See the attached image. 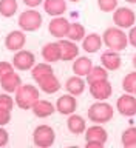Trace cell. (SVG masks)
Wrapping results in <instances>:
<instances>
[{
  "label": "cell",
  "mask_w": 136,
  "mask_h": 148,
  "mask_svg": "<svg viewBox=\"0 0 136 148\" xmlns=\"http://www.w3.org/2000/svg\"><path fill=\"white\" fill-rule=\"evenodd\" d=\"M97 5H99L101 11L111 12L118 8V0H97Z\"/></svg>",
  "instance_id": "obj_31"
},
{
  "label": "cell",
  "mask_w": 136,
  "mask_h": 148,
  "mask_svg": "<svg viewBox=\"0 0 136 148\" xmlns=\"http://www.w3.org/2000/svg\"><path fill=\"white\" fill-rule=\"evenodd\" d=\"M122 88L125 92H128V94H133L135 90H136V71L127 74V76L124 77L122 80Z\"/></svg>",
  "instance_id": "obj_30"
},
{
  "label": "cell",
  "mask_w": 136,
  "mask_h": 148,
  "mask_svg": "<svg viewBox=\"0 0 136 148\" xmlns=\"http://www.w3.org/2000/svg\"><path fill=\"white\" fill-rule=\"evenodd\" d=\"M85 77H87L88 83H93V82H99V80H107L108 79V73H107V69L104 66H93Z\"/></svg>",
  "instance_id": "obj_26"
},
{
  "label": "cell",
  "mask_w": 136,
  "mask_h": 148,
  "mask_svg": "<svg viewBox=\"0 0 136 148\" xmlns=\"http://www.w3.org/2000/svg\"><path fill=\"white\" fill-rule=\"evenodd\" d=\"M17 12V0H0V14L3 17H12Z\"/></svg>",
  "instance_id": "obj_28"
},
{
  "label": "cell",
  "mask_w": 136,
  "mask_h": 148,
  "mask_svg": "<svg viewBox=\"0 0 136 148\" xmlns=\"http://www.w3.org/2000/svg\"><path fill=\"white\" fill-rule=\"evenodd\" d=\"M122 145L125 148H136V127H130L122 133Z\"/></svg>",
  "instance_id": "obj_29"
},
{
  "label": "cell",
  "mask_w": 136,
  "mask_h": 148,
  "mask_svg": "<svg viewBox=\"0 0 136 148\" xmlns=\"http://www.w3.org/2000/svg\"><path fill=\"white\" fill-rule=\"evenodd\" d=\"M101 46H102V37L99 34H96V32H91V34L84 37L82 48H84V51H87V53L95 54L101 49Z\"/></svg>",
  "instance_id": "obj_18"
},
{
  "label": "cell",
  "mask_w": 136,
  "mask_h": 148,
  "mask_svg": "<svg viewBox=\"0 0 136 148\" xmlns=\"http://www.w3.org/2000/svg\"><path fill=\"white\" fill-rule=\"evenodd\" d=\"M60 45V53H62V57L60 60H65V62H70V60H74L76 57H79V48L77 45L74 43L73 40H59Z\"/></svg>",
  "instance_id": "obj_14"
},
{
  "label": "cell",
  "mask_w": 136,
  "mask_h": 148,
  "mask_svg": "<svg viewBox=\"0 0 136 148\" xmlns=\"http://www.w3.org/2000/svg\"><path fill=\"white\" fill-rule=\"evenodd\" d=\"M87 114L93 123H105L113 119V106L107 103V102L99 100L88 108Z\"/></svg>",
  "instance_id": "obj_3"
},
{
  "label": "cell",
  "mask_w": 136,
  "mask_h": 148,
  "mask_svg": "<svg viewBox=\"0 0 136 148\" xmlns=\"http://www.w3.org/2000/svg\"><path fill=\"white\" fill-rule=\"evenodd\" d=\"M65 90H67V92H70V94H73V96L82 94V92L85 91V80L79 76L70 77V79H67V82H65Z\"/></svg>",
  "instance_id": "obj_19"
},
{
  "label": "cell",
  "mask_w": 136,
  "mask_h": 148,
  "mask_svg": "<svg viewBox=\"0 0 136 148\" xmlns=\"http://www.w3.org/2000/svg\"><path fill=\"white\" fill-rule=\"evenodd\" d=\"M31 110H32V113H34L37 117L45 119V117H50V116L54 113L56 108H54V105L51 103L50 100H42V99H39Z\"/></svg>",
  "instance_id": "obj_20"
},
{
  "label": "cell",
  "mask_w": 136,
  "mask_h": 148,
  "mask_svg": "<svg viewBox=\"0 0 136 148\" xmlns=\"http://www.w3.org/2000/svg\"><path fill=\"white\" fill-rule=\"evenodd\" d=\"M0 85H2V88L6 92H16L19 90V86L22 85V79L19 74L16 73H8L6 76H3L2 79H0Z\"/></svg>",
  "instance_id": "obj_16"
},
{
  "label": "cell",
  "mask_w": 136,
  "mask_h": 148,
  "mask_svg": "<svg viewBox=\"0 0 136 148\" xmlns=\"http://www.w3.org/2000/svg\"><path fill=\"white\" fill-rule=\"evenodd\" d=\"M37 100H39V90L32 85H20L14 97L16 105L22 110H31Z\"/></svg>",
  "instance_id": "obj_2"
},
{
  "label": "cell",
  "mask_w": 136,
  "mask_h": 148,
  "mask_svg": "<svg viewBox=\"0 0 136 148\" xmlns=\"http://www.w3.org/2000/svg\"><path fill=\"white\" fill-rule=\"evenodd\" d=\"M70 23L65 17L59 16V17H53V20L50 22L48 25V29H50V34L57 37V39H62V37H67L68 34V29H70Z\"/></svg>",
  "instance_id": "obj_9"
},
{
  "label": "cell",
  "mask_w": 136,
  "mask_h": 148,
  "mask_svg": "<svg viewBox=\"0 0 136 148\" xmlns=\"http://www.w3.org/2000/svg\"><path fill=\"white\" fill-rule=\"evenodd\" d=\"M136 16L130 8H116L113 12V22L118 28H132L135 25Z\"/></svg>",
  "instance_id": "obj_7"
},
{
  "label": "cell",
  "mask_w": 136,
  "mask_h": 148,
  "mask_svg": "<svg viewBox=\"0 0 136 148\" xmlns=\"http://www.w3.org/2000/svg\"><path fill=\"white\" fill-rule=\"evenodd\" d=\"M76 106H77V102H76V99H74V96L67 92V94L60 96L57 99L56 110L64 116H70V114H73L74 111H76Z\"/></svg>",
  "instance_id": "obj_11"
},
{
  "label": "cell",
  "mask_w": 136,
  "mask_h": 148,
  "mask_svg": "<svg viewBox=\"0 0 136 148\" xmlns=\"http://www.w3.org/2000/svg\"><path fill=\"white\" fill-rule=\"evenodd\" d=\"M67 127H68V131L73 133V134H81L87 130V125H85V120L84 117L77 114H70V117L67 120Z\"/></svg>",
  "instance_id": "obj_22"
},
{
  "label": "cell",
  "mask_w": 136,
  "mask_h": 148,
  "mask_svg": "<svg viewBox=\"0 0 136 148\" xmlns=\"http://www.w3.org/2000/svg\"><path fill=\"white\" fill-rule=\"evenodd\" d=\"M70 2H73V3H76V2H79V0H70Z\"/></svg>",
  "instance_id": "obj_41"
},
{
  "label": "cell",
  "mask_w": 136,
  "mask_h": 148,
  "mask_svg": "<svg viewBox=\"0 0 136 148\" xmlns=\"http://www.w3.org/2000/svg\"><path fill=\"white\" fill-rule=\"evenodd\" d=\"M23 3L30 8H36V6H39L40 3H43V0H23Z\"/></svg>",
  "instance_id": "obj_37"
},
{
  "label": "cell",
  "mask_w": 136,
  "mask_h": 148,
  "mask_svg": "<svg viewBox=\"0 0 136 148\" xmlns=\"http://www.w3.org/2000/svg\"><path fill=\"white\" fill-rule=\"evenodd\" d=\"M133 66L136 68V54H135V57H133Z\"/></svg>",
  "instance_id": "obj_39"
},
{
  "label": "cell",
  "mask_w": 136,
  "mask_h": 148,
  "mask_svg": "<svg viewBox=\"0 0 136 148\" xmlns=\"http://www.w3.org/2000/svg\"><path fill=\"white\" fill-rule=\"evenodd\" d=\"M9 140V134L3 127H0V147H5Z\"/></svg>",
  "instance_id": "obj_35"
},
{
  "label": "cell",
  "mask_w": 136,
  "mask_h": 148,
  "mask_svg": "<svg viewBox=\"0 0 136 148\" xmlns=\"http://www.w3.org/2000/svg\"><path fill=\"white\" fill-rule=\"evenodd\" d=\"M93 68V63L88 57H76L74 59V63H73V71L76 76L82 77V76H87L90 73V69Z\"/></svg>",
  "instance_id": "obj_24"
},
{
  "label": "cell",
  "mask_w": 136,
  "mask_h": 148,
  "mask_svg": "<svg viewBox=\"0 0 136 148\" xmlns=\"http://www.w3.org/2000/svg\"><path fill=\"white\" fill-rule=\"evenodd\" d=\"M127 37H128L130 45L136 48V26H132V29H130V34H128Z\"/></svg>",
  "instance_id": "obj_36"
},
{
  "label": "cell",
  "mask_w": 136,
  "mask_h": 148,
  "mask_svg": "<svg viewBox=\"0 0 136 148\" xmlns=\"http://www.w3.org/2000/svg\"><path fill=\"white\" fill-rule=\"evenodd\" d=\"M125 2H128V3H136V0H125Z\"/></svg>",
  "instance_id": "obj_40"
},
{
  "label": "cell",
  "mask_w": 136,
  "mask_h": 148,
  "mask_svg": "<svg viewBox=\"0 0 136 148\" xmlns=\"http://www.w3.org/2000/svg\"><path fill=\"white\" fill-rule=\"evenodd\" d=\"M42 57H43L45 62L53 63L57 62L62 57V53H60V45L59 42H51V43H46L42 49Z\"/></svg>",
  "instance_id": "obj_15"
},
{
  "label": "cell",
  "mask_w": 136,
  "mask_h": 148,
  "mask_svg": "<svg viewBox=\"0 0 136 148\" xmlns=\"http://www.w3.org/2000/svg\"><path fill=\"white\" fill-rule=\"evenodd\" d=\"M101 63L107 71H116V69L121 68V63H122V59L118 54V51H105L104 54L101 56Z\"/></svg>",
  "instance_id": "obj_13"
},
{
  "label": "cell",
  "mask_w": 136,
  "mask_h": 148,
  "mask_svg": "<svg viewBox=\"0 0 136 148\" xmlns=\"http://www.w3.org/2000/svg\"><path fill=\"white\" fill-rule=\"evenodd\" d=\"M90 92L91 96L97 100H105L108 99L113 92V88H111V83L107 80H99V82H93L90 83Z\"/></svg>",
  "instance_id": "obj_10"
},
{
  "label": "cell",
  "mask_w": 136,
  "mask_h": 148,
  "mask_svg": "<svg viewBox=\"0 0 136 148\" xmlns=\"http://www.w3.org/2000/svg\"><path fill=\"white\" fill-rule=\"evenodd\" d=\"M43 9L50 16L59 17L67 11V3L65 0H43Z\"/></svg>",
  "instance_id": "obj_17"
},
{
  "label": "cell",
  "mask_w": 136,
  "mask_h": 148,
  "mask_svg": "<svg viewBox=\"0 0 136 148\" xmlns=\"http://www.w3.org/2000/svg\"><path fill=\"white\" fill-rule=\"evenodd\" d=\"M14 103H16V102H14V99L9 94H6V92H5V94H0V108H2V110L11 111Z\"/></svg>",
  "instance_id": "obj_32"
},
{
  "label": "cell",
  "mask_w": 136,
  "mask_h": 148,
  "mask_svg": "<svg viewBox=\"0 0 136 148\" xmlns=\"http://www.w3.org/2000/svg\"><path fill=\"white\" fill-rule=\"evenodd\" d=\"M12 65H14V68L19 69V71H28V69H31L36 65V57L32 53H30V51L20 49L14 54Z\"/></svg>",
  "instance_id": "obj_6"
},
{
  "label": "cell",
  "mask_w": 136,
  "mask_h": 148,
  "mask_svg": "<svg viewBox=\"0 0 136 148\" xmlns=\"http://www.w3.org/2000/svg\"><path fill=\"white\" fill-rule=\"evenodd\" d=\"M39 88L46 94H54V92H57L60 90V82L54 74H51V76L45 77L43 80L39 82Z\"/></svg>",
  "instance_id": "obj_23"
},
{
  "label": "cell",
  "mask_w": 136,
  "mask_h": 148,
  "mask_svg": "<svg viewBox=\"0 0 136 148\" xmlns=\"http://www.w3.org/2000/svg\"><path fill=\"white\" fill-rule=\"evenodd\" d=\"M67 37H68V40H73V42L84 40V37H85V28H84V25H81V23H71Z\"/></svg>",
  "instance_id": "obj_27"
},
{
  "label": "cell",
  "mask_w": 136,
  "mask_h": 148,
  "mask_svg": "<svg viewBox=\"0 0 136 148\" xmlns=\"http://www.w3.org/2000/svg\"><path fill=\"white\" fill-rule=\"evenodd\" d=\"M101 147H104V143L96 142V140H90V142H87V148H101Z\"/></svg>",
  "instance_id": "obj_38"
},
{
  "label": "cell",
  "mask_w": 136,
  "mask_h": 148,
  "mask_svg": "<svg viewBox=\"0 0 136 148\" xmlns=\"http://www.w3.org/2000/svg\"><path fill=\"white\" fill-rule=\"evenodd\" d=\"M14 71V65L9 63V62H0V79L3 76H6L8 73H12Z\"/></svg>",
  "instance_id": "obj_33"
},
{
  "label": "cell",
  "mask_w": 136,
  "mask_h": 148,
  "mask_svg": "<svg viewBox=\"0 0 136 148\" xmlns=\"http://www.w3.org/2000/svg\"><path fill=\"white\" fill-rule=\"evenodd\" d=\"M54 139H56V134H54V130L48 127V125H39L34 133H32V140H34V145L36 147H40V148H48L54 143Z\"/></svg>",
  "instance_id": "obj_5"
},
{
  "label": "cell",
  "mask_w": 136,
  "mask_h": 148,
  "mask_svg": "<svg viewBox=\"0 0 136 148\" xmlns=\"http://www.w3.org/2000/svg\"><path fill=\"white\" fill-rule=\"evenodd\" d=\"M25 43H26V37L22 31H11L6 36V39H5V46H6V49L14 51V53L20 51L23 46H25Z\"/></svg>",
  "instance_id": "obj_12"
},
{
  "label": "cell",
  "mask_w": 136,
  "mask_h": 148,
  "mask_svg": "<svg viewBox=\"0 0 136 148\" xmlns=\"http://www.w3.org/2000/svg\"><path fill=\"white\" fill-rule=\"evenodd\" d=\"M102 42L105 46H108L111 51H124L128 45V37L127 34L118 26L107 28L102 36Z\"/></svg>",
  "instance_id": "obj_1"
},
{
  "label": "cell",
  "mask_w": 136,
  "mask_h": 148,
  "mask_svg": "<svg viewBox=\"0 0 136 148\" xmlns=\"http://www.w3.org/2000/svg\"><path fill=\"white\" fill-rule=\"evenodd\" d=\"M9 120H11V111L0 108V127L9 123Z\"/></svg>",
  "instance_id": "obj_34"
},
{
  "label": "cell",
  "mask_w": 136,
  "mask_h": 148,
  "mask_svg": "<svg viewBox=\"0 0 136 148\" xmlns=\"http://www.w3.org/2000/svg\"><path fill=\"white\" fill-rule=\"evenodd\" d=\"M51 74H54L53 68H51V65L46 62V63H39V65H34L32 66V71H31V76L32 79L39 83L40 80H43L45 77L51 76Z\"/></svg>",
  "instance_id": "obj_25"
},
{
  "label": "cell",
  "mask_w": 136,
  "mask_h": 148,
  "mask_svg": "<svg viewBox=\"0 0 136 148\" xmlns=\"http://www.w3.org/2000/svg\"><path fill=\"white\" fill-rule=\"evenodd\" d=\"M135 94H136V90H135Z\"/></svg>",
  "instance_id": "obj_42"
},
{
  "label": "cell",
  "mask_w": 136,
  "mask_h": 148,
  "mask_svg": "<svg viewBox=\"0 0 136 148\" xmlns=\"http://www.w3.org/2000/svg\"><path fill=\"white\" fill-rule=\"evenodd\" d=\"M19 26L23 31H37L42 26V16L36 9H26L19 16Z\"/></svg>",
  "instance_id": "obj_4"
},
{
  "label": "cell",
  "mask_w": 136,
  "mask_h": 148,
  "mask_svg": "<svg viewBox=\"0 0 136 148\" xmlns=\"http://www.w3.org/2000/svg\"><path fill=\"white\" fill-rule=\"evenodd\" d=\"M118 111L122 116H127V117H133L136 114V97L133 94H128L125 92L118 99Z\"/></svg>",
  "instance_id": "obj_8"
},
{
  "label": "cell",
  "mask_w": 136,
  "mask_h": 148,
  "mask_svg": "<svg viewBox=\"0 0 136 148\" xmlns=\"http://www.w3.org/2000/svg\"><path fill=\"white\" fill-rule=\"evenodd\" d=\"M107 137H108V134H107L105 128L101 127V125H95V127L85 130V139H87V142L96 140V142L105 143L107 142Z\"/></svg>",
  "instance_id": "obj_21"
}]
</instances>
